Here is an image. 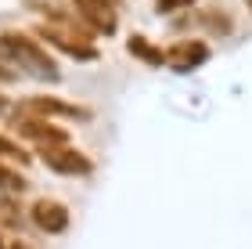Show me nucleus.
<instances>
[{"label":"nucleus","instance_id":"nucleus-9","mask_svg":"<svg viewBox=\"0 0 252 249\" xmlns=\"http://www.w3.org/2000/svg\"><path fill=\"white\" fill-rule=\"evenodd\" d=\"M130 54H137L141 62H148V65H162L166 62V54L155 47V43H148L144 36H130Z\"/></svg>","mask_w":252,"mask_h":249},{"label":"nucleus","instance_id":"nucleus-6","mask_svg":"<svg viewBox=\"0 0 252 249\" xmlns=\"http://www.w3.org/2000/svg\"><path fill=\"white\" fill-rule=\"evenodd\" d=\"M29 220L36 224L43 235H62L68 228V210L62 206L58 199H36L29 206Z\"/></svg>","mask_w":252,"mask_h":249},{"label":"nucleus","instance_id":"nucleus-7","mask_svg":"<svg viewBox=\"0 0 252 249\" xmlns=\"http://www.w3.org/2000/svg\"><path fill=\"white\" fill-rule=\"evenodd\" d=\"M22 108H26V112H43V116H65V119H76V123H90V119H94L90 108L72 105V101H62V98H47V94L22 101Z\"/></svg>","mask_w":252,"mask_h":249},{"label":"nucleus","instance_id":"nucleus-12","mask_svg":"<svg viewBox=\"0 0 252 249\" xmlns=\"http://www.w3.org/2000/svg\"><path fill=\"white\" fill-rule=\"evenodd\" d=\"M191 4H194V0H158L155 7L158 11H177V7H191Z\"/></svg>","mask_w":252,"mask_h":249},{"label":"nucleus","instance_id":"nucleus-13","mask_svg":"<svg viewBox=\"0 0 252 249\" xmlns=\"http://www.w3.org/2000/svg\"><path fill=\"white\" fill-rule=\"evenodd\" d=\"M0 80H15V69H7L4 62H0Z\"/></svg>","mask_w":252,"mask_h":249},{"label":"nucleus","instance_id":"nucleus-16","mask_svg":"<svg viewBox=\"0 0 252 249\" xmlns=\"http://www.w3.org/2000/svg\"><path fill=\"white\" fill-rule=\"evenodd\" d=\"M249 7H252V0H249Z\"/></svg>","mask_w":252,"mask_h":249},{"label":"nucleus","instance_id":"nucleus-1","mask_svg":"<svg viewBox=\"0 0 252 249\" xmlns=\"http://www.w3.org/2000/svg\"><path fill=\"white\" fill-rule=\"evenodd\" d=\"M0 54H4L7 62H15L18 69L40 76V80H58V65H54V58L32 36H26V33H18V29H7L4 36H0Z\"/></svg>","mask_w":252,"mask_h":249},{"label":"nucleus","instance_id":"nucleus-10","mask_svg":"<svg viewBox=\"0 0 252 249\" xmlns=\"http://www.w3.org/2000/svg\"><path fill=\"white\" fill-rule=\"evenodd\" d=\"M0 188H4V191H22V188H26V177L15 174L7 163H0Z\"/></svg>","mask_w":252,"mask_h":249},{"label":"nucleus","instance_id":"nucleus-3","mask_svg":"<svg viewBox=\"0 0 252 249\" xmlns=\"http://www.w3.org/2000/svg\"><path fill=\"white\" fill-rule=\"evenodd\" d=\"M15 130L22 134L26 141L36 144V152L40 148H62V144H68V134L62 127H54V123H47L43 116H26V112H18L15 116Z\"/></svg>","mask_w":252,"mask_h":249},{"label":"nucleus","instance_id":"nucleus-2","mask_svg":"<svg viewBox=\"0 0 252 249\" xmlns=\"http://www.w3.org/2000/svg\"><path fill=\"white\" fill-rule=\"evenodd\" d=\"M40 36L51 43V47L65 51L68 58L76 62H97L101 51L90 43V29L87 26H62V22H43L40 26Z\"/></svg>","mask_w":252,"mask_h":249},{"label":"nucleus","instance_id":"nucleus-14","mask_svg":"<svg viewBox=\"0 0 252 249\" xmlns=\"http://www.w3.org/2000/svg\"><path fill=\"white\" fill-rule=\"evenodd\" d=\"M11 249H29V246H26V242H15V246H11Z\"/></svg>","mask_w":252,"mask_h":249},{"label":"nucleus","instance_id":"nucleus-11","mask_svg":"<svg viewBox=\"0 0 252 249\" xmlns=\"http://www.w3.org/2000/svg\"><path fill=\"white\" fill-rule=\"evenodd\" d=\"M0 159H15V163H26L29 155L18 148V144H11L7 138H0Z\"/></svg>","mask_w":252,"mask_h":249},{"label":"nucleus","instance_id":"nucleus-8","mask_svg":"<svg viewBox=\"0 0 252 249\" xmlns=\"http://www.w3.org/2000/svg\"><path fill=\"white\" fill-rule=\"evenodd\" d=\"M166 58L173 62L177 69H194V65H202L209 58V47H205L202 40H184V43H173Z\"/></svg>","mask_w":252,"mask_h":249},{"label":"nucleus","instance_id":"nucleus-5","mask_svg":"<svg viewBox=\"0 0 252 249\" xmlns=\"http://www.w3.org/2000/svg\"><path fill=\"white\" fill-rule=\"evenodd\" d=\"M72 7L79 11V18H83L87 26H90V33L112 36V33H116V26H119L112 0H72Z\"/></svg>","mask_w":252,"mask_h":249},{"label":"nucleus","instance_id":"nucleus-4","mask_svg":"<svg viewBox=\"0 0 252 249\" xmlns=\"http://www.w3.org/2000/svg\"><path fill=\"white\" fill-rule=\"evenodd\" d=\"M40 159L47 163L54 174H62V177H90V174H94V163H90L83 152H76L72 144H62V148H40Z\"/></svg>","mask_w":252,"mask_h":249},{"label":"nucleus","instance_id":"nucleus-15","mask_svg":"<svg viewBox=\"0 0 252 249\" xmlns=\"http://www.w3.org/2000/svg\"><path fill=\"white\" fill-rule=\"evenodd\" d=\"M0 249H4V239H0Z\"/></svg>","mask_w":252,"mask_h":249}]
</instances>
